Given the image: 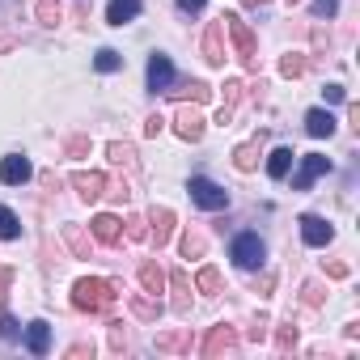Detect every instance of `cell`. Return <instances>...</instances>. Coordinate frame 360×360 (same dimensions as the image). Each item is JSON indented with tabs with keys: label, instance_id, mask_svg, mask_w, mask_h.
Listing matches in <instances>:
<instances>
[{
	"label": "cell",
	"instance_id": "obj_35",
	"mask_svg": "<svg viewBox=\"0 0 360 360\" xmlns=\"http://www.w3.org/2000/svg\"><path fill=\"white\" fill-rule=\"evenodd\" d=\"M335 13H339L335 0H314V18H335Z\"/></svg>",
	"mask_w": 360,
	"mask_h": 360
},
{
	"label": "cell",
	"instance_id": "obj_11",
	"mask_svg": "<svg viewBox=\"0 0 360 360\" xmlns=\"http://www.w3.org/2000/svg\"><path fill=\"white\" fill-rule=\"evenodd\" d=\"M233 343H238L233 326H225V322H221V326H212V330H208V339H204L200 356H208V360H212V356H221V352H233Z\"/></svg>",
	"mask_w": 360,
	"mask_h": 360
},
{
	"label": "cell",
	"instance_id": "obj_26",
	"mask_svg": "<svg viewBox=\"0 0 360 360\" xmlns=\"http://www.w3.org/2000/svg\"><path fill=\"white\" fill-rule=\"evenodd\" d=\"M94 68H98V72H119V68H123V56L110 51V47H102V51L94 56Z\"/></svg>",
	"mask_w": 360,
	"mask_h": 360
},
{
	"label": "cell",
	"instance_id": "obj_15",
	"mask_svg": "<svg viewBox=\"0 0 360 360\" xmlns=\"http://www.w3.org/2000/svg\"><path fill=\"white\" fill-rule=\"evenodd\" d=\"M140 0H110V5H106V22L110 26H127V22H136L140 18Z\"/></svg>",
	"mask_w": 360,
	"mask_h": 360
},
{
	"label": "cell",
	"instance_id": "obj_24",
	"mask_svg": "<svg viewBox=\"0 0 360 360\" xmlns=\"http://www.w3.org/2000/svg\"><path fill=\"white\" fill-rule=\"evenodd\" d=\"M233 165H238L242 174H250V169L259 165V144H238V148H233Z\"/></svg>",
	"mask_w": 360,
	"mask_h": 360
},
{
	"label": "cell",
	"instance_id": "obj_14",
	"mask_svg": "<svg viewBox=\"0 0 360 360\" xmlns=\"http://www.w3.org/2000/svg\"><path fill=\"white\" fill-rule=\"evenodd\" d=\"M148 225H153L148 238H153L157 246H165V242L174 238V212H169V208H153V212H148Z\"/></svg>",
	"mask_w": 360,
	"mask_h": 360
},
{
	"label": "cell",
	"instance_id": "obj_21",
	"mask_svg": "<svg viewBox=\"0 0 360 360\" xmlns=\"http://www.w3.org/2000/svg\"><path fill=\"white\" fill-rule=\"evenodd\" d=\"M140 284H144V292H153V297H157V292L165 288V271L148 259V263H140Z\"/></svg>",
	"mask_w": 360,
	"mask_h": 360
},
{
	"label": "cell",
	"instance_id": "obj_8",
	"mask_svg": "<svg viewBox=\"0 0 360 360\" xmlns=\"http://www.w3.org/2000/svg\"><path fill=\"white\" fill-rule=\"evenodd\" d=\"M301 242H305V246H330V242H335L330 221H322V217L305 212V217H301Z\"/></svg>",
	"mask_w": 360,
	"mask_h": 360
},
{
	"label": "cell",
	"instance_id": "obj_38",
	"mask_svg": "<svg viewBox=\"0 0 360 360\" xmlns=\"http://www.w3.org/2000/svg\"><path fill=\"white\" fill-rule=\"evenodd\" d=\"M144 131H148V136H161V131H165V119H161V115H148V119H144Z\"/></svg>",
	"mask_w": 360,
	"mask_h": 360
},
{
	"label": "cell",
	"instance_id": "obj_45",
	"mask_svg": "<svg viewBox=\"0 0 360 360\" xmlns=\"http://www.w3.org/2000/svg\"><path fill=\"white\" fill-rule=\"evenodd\" d=\"M326 276H335V280H343V276H347V263H326Z\"/></svg>",
	"mask_w": 360,
	"mask_h": 360
},
{
	"label": "cell",
	"instance_id": "obj_6",
	"mask_svg": "<svg viewBox=\"0 0 360 360\" xmlns=\"http://www.w3.org/2000/svg\"><path fill=\"white\" fill-rule=\"evenodd\" d=\"M326 169H330V157H322V153L301 157V169H297V178H292V191H309Z\"/></svg>",
	"mask_w": 360,
	"mask_h": 360
},
{
	"label": "cell",
	"instance_id": "obj_22",
	"mask_svg": "<svg viewBox=\"0 0 360 360\" xmlns=\"http://www.w3.org/2000/svg\"><path fill=\"white\" fill-rule=\"evenodd\" d=\"M238 102H242V81H225V106H221L217 123H229L233 110H238Z\"/></svg>",
	"mask_w": 360,
	"mask_h": 360
},
{
	"label": "cell",
	"instance_id": "obj_17",
	"mask_svg": "<svg viewBox=\"0 0 360 360\" xmlns=\"http://www.w3.org/2000/svg\"><path fill=\"white\" fill-rule=\"evenodd\" d=\"M26 347H30L34 356H47V347H51V326H47L43 318H34V322L26 326Z\"/></svg>",
	"mask_w": 360,
	"mask_h": 360
},
{
	"label": "cell",
	"instance_id": "obj_23",
	"mask_svg": "<svg viewBox=\"0 0 360 360\" xmlns=\"http://www.w3.org/2000/svg\"><path fill=\"white\" fill-rule=\"evenodd\" d=\"M13 238H22V221L13 217V208L0 204V242H13Z\"/></svg>",
	"mask_w": 360,
	"mask_h": 360
},
{
	"label": "cell",
	"instance_id": "obj_39",
	"mask_svg": "<svg viewBox=\"0 0 360 360\" xmlns=\"http://www.w3.org/2000/svg\"><path fill=\"white\" fill-rule=\"evenodd\" d=\"M301 292H305V305H318L322 301V284H305Z\"/></svg>",
	"mask_w": 360,
	"mask_h": 360
},
{
	"label": "cell",
	"instance_id": "obj_46",
	"mask_svg": "<svg viewBox=\"0 0 360 360\" xmlns=\"http://www.w3.org/2000/svg\"><path fill=\"white\" fill-rule=\"evenodd\" d=\"M246 5H250V9H259V5H267V0H246Z\"/></svg>",
	"mask_w": 360,
	"mask_h": 360
},
{
	"label": "cell",
	"instance_id": "obj_13",
	"mask_svg": "<svg viewBox=\"0 0 360 360\" xmlns=\"http://www.w3.org/2000/svg\"><path fill=\"white\" fill-rule=\"evenodd\" d=\"M169 288H174V305H169V309H174L178 318H187V314H191V280H187V271H174V276H169Z\"/></svg>",
	"mask_w": 360,
	"mask_h": 360
},
{
	"label": "cell",
	"instance_id": "obj_19",
	"mask_svg": "<svg viewBox=\"0 0 360 360\" xmlns=\"http://www.w3.org/2000/svg\"><path fill=\"white\" fill-rule=\"evenodd\" d=\"M305 131L318 136V140H330V136H335V115H330V110H309V115H305Z\"/></svg>",
	"mask_w": 360,
	"mask_h": 360
},
{
	"label": "cell",
	"instance_id": "obj_37",
	"mask_svg": "<svg viewBox=\"0 0 360 360\" xmlns=\"http://www.w3.org/2000/svg\"><path fill=\"white\" fill-rule=\"evenodd\" d=\"M322 98L335 106V102H343V98H347V89H343V85H326V89H322Z\"/></svg>",
	"mask_w": 360,
	"mask_h": 360
},
{
	"label": "cell",
	"instance_id": "obj_7",
	"mask_svg": "<svg viewBox=\"0 0 360 360\" xmlns=\"http://www.w3.org/2000/svg\"><path fill=\"white\" fill-rule=\"evenodd\" d=\"M72 187H77V195H81L85 204H94V200L106 195V174H98V169H77V174H72Z\"/></svg>",
	"mask_w": 360,
	"mask_h": 360
},
{
	"label": "cell",
	"instance_id": "obj_28",
	"mask_svg": "<svg viewBox=\"0 0 360 360\" xmlns=\"http://www.w3.org/2000/svg\"><path fill=\"white\" fill-rule=\"evenodd\" d=\"M64 238H68V246H72V255H77V259H85V255H89V242H85L81 225H64Z\"/></svg>",
	"mask_w": 360,
	"mask_h": 360
},
{
	"label": "cell",
	"instance_id": "obj_16",
	"mask_svg": "<svg viewBox=\"0 0 360 360\" xmlns=\"http://www.w3.org/2000/svg\"><path fill=\"white\" fill-rule=\"evenodd\" d=\"M89 229H94V238H98L102 246H115V242H119V217H110V212H98V217L89 221Z\"/></svg>",
	"mask_w": 360,
	"mask_h": 360
},
{
	"label": "cell",
	"instance_id": "obj_30",
	"mask_svg": "<svg viewBox=\"0 0 360 360\" xmlns=\"http://www.w3.org/2000/svg\"><path fill=\"white\" fill-rule=\"evenodd\" d=\"M204 250H208L204 233H183V255L187 259H204Z\"/></svg>",
	"mask_w": 360,
	"mask_h": 360
},
{
	"label": "cell",
	"instance_id": "obj_29",
	"mask_svg": "<svg viewBox=\"0 0 360 360\" xmlns=\"http://www.w3.org/2000/svg\"><path fill=\"white\" fill-rule=\"evenodd\" d=\"M110 161H119V165L136 169V148H131V144H123V140H115V144H110Z\"/></svg>",
	"mask_w": 360,
	"mask_h": 360
},
{
	"label": "cell",
	"instance_id": "obj_10",
	"mask_svg": "<svg viewBox=\"0 0 360 360\" xmlns=\"http://www.w3.org/2000/svg\"><path fill=\"white\" fill-rule=\"evenodd\" d=\"M225 22L217 18V22H208V34H204V60L212 64V68H221L225 64Z\"/></svg>",
	"mask_w": 360,
	"mask_h": 360
},
{
	"label": "cell",
	"instance_id": "obj_32",
	"mask_svg": "<svg viewBox=\"0 0 360 360\" xmlns=\"http://www.w3.org/2000/svg\"><path fill=\"white\" fill-rule=\"evenodd\" d=\"M195 284H200L204 292H221V271H217V267H204V271L195 276Z\"/></svg>",
	"mask_w": 360,
	"mask_h": 360
},
{
	"label": "cell",
	"instance_id": "obj_43",
	"mask_svg": "<svg viewBox=\"0 0 360 360\" xmlns=\"http://www.w3.org/2000/svg\"><path fill=\"white\" fill-rule=\"evenodd\" d=\"M178 9L183 13H204V0H178Z\"/></svg>",
	"mask_w": 360,
	"mask_h": 360
},
{
	"label": "cell",
	"instance_id": "obj_5",
	"mask_svg": "<svg viewBox=\"0 0 360 360\" xmlns=\"http://www.w3.org/2000/svg\"><path fill=\"white\" fill-rule=\"evenodd\" d=\"M30 178H34L30 157H22V153L0 157V183H5V187H22V183H30Z\"/></svg>",
	"mask_w": 360,
	"mask_h": 360
},
{
	"label": "cell",
	"instance_id": "obj_9",
	"mask_svg": "<svg viewBox=\"0 0 360 360\" xmlns=\"http://www.w3.org/2000/svg\"><path fill=\"white\" fill-rule=\"evenodd\" d=\"M169 85H174V64H169V56L153 51V60H148V89L153 94H165Z\"/></svg>",
	"mask_w": 360,
	"mask_h": 360
},
{
	"label": "cell",
	"instance_id": "obj_18",
	"mask_svg": "<svg viewBox=\"0 0 360 360\" xmlns=\"http://www.w3.org/2000/svg\"><path fill=\"white\" fill-rule=\"evenodd\" d=\"M165 94L178 98V102H187V98H191V102H208V98H212V89H208L204 81H178V85H169Z\"/></svg>",
	"mask_w": 360,
	"mask_h": 360
},
{
	"label": "cell",
	"instance_id": "obj_31",
	"mask_svg": "<svg viewBox=\"0 0 360 360\" xmlns=\"http://www.w3.org/2000/svg\"><path fill=\"white\" fill-rule=\"evenodd\" d=\"M280 72H284V77H301V72H305V56H297V51H288V56L280 60Z\"/></svg>",
	"mask_w": 360,
	"mask_h": 360
},
{
	"label": "cell",
	"instance_id": "obj_36",
	"mask_svg": "<svg viewBox=\"0 0 360 360\" xmlns=\"http://www.w3.org/2000/svg\"><path fill=\"white\" fill-rule=\"evenodd\" d=\"M9 284H13V267L0 263V305H5V297H9Z\"/></svg>",
	"mask_w": 360,
	"mask_h": 360
},
{
	"label": "cell",
	"instance_id": "obj_27",
	"mask_svg": "<svg viewBox=\"0 0 360 360\" xmlns=\"http://www.w3.org/2000/svg\"><path fill=\"white\" fill-rule=\"evenodd\" d=\"M39 22H43V26H60V22H64L60 0H39Z\"/></svg>",
	"mask_w": 360,
	"mask_h": 360
},
{
	"label": "cell",
	"instance_id": "obj_20",
	"mask_svg": "<svg viewBox=\"0 0 360 360\" xmlns=\"http://www.w3.org/2000/svg\"><path fill=\"white\" fill-rule=\"evenodd\" d=\"M292 148L288 144H280V148H271V157H267V174L276 178V183H280V178H288V169H292Z\"/></svg>",
	"mask_w": 360,
	"mask_h": 360
},
{
	"label": "cell",
	"instance_id": "obj_4",
	"mask_svg": "<svg viewBox=\"0 0 360 360\" xmlns=\"http://www.w3.org/2000/svg\"><path fill=\"white\" fill-rule=\"evenodd\" d=\"M191 200L200 204V208H208V212H221V208H229V191L221 187V183H212V178H191Z\"/></svg>",
	"mask_w": 360,
	"mask_h": 360
},
{
	"label": "cell",
	"instance_id": "obj_25",
	"mask_svg": "<svg viewBox=\"0 0 360 360\" xmlns=\"http://www.w3.org/2000/svg\"><path fill=\"white\" fill-rule=\"evenodd\" d=\"M131 309H136V318H144V322H157V314H161V301L148 292V297H131Z\"/></svg>",
	"mask_w": 360,
	"mask_h": 360
},
{
	"label": "cell",
	"instance_id": "obj_1",
	"mask_svg": "<svg viewBox=\"0 0 360 360\" xmlns=\"http://www.w3.org/2000/svg\"><path fill=\"white\" fill-rule=\"evenodd\" d=\"M72 305L85 309V314H102L115 305V284L110 280H98V276H85L72 284Z\"/></svg>",
	"mask_w": 360,
	"mask_h": 360
},
{
	"label": "cell",
	"instance_id": "obj_34",
	"mask_svg": "<svg viewBox=\"0 0 360 360\" xmlns=\"http://www.w3.org/2000/svg\"><path fill=\"white\" fill-rule=\"evenodd\" d=\"M157 347H161V352H178V347H187V335H161Z\"/></svg>",
	"mask_w": 360,
	"mask_h": 360
},
{
	"label": "cell",
	"instance_id": "obj_3",
	"mask_svg": "<svg viewBox=\"0 0 360 360\" xmlns=\"http://www.w3.org/2000/svg\"><path fill=\"white\" fill-rule=\"evenodd\" d=\"M229 259H233L238 267L255 271V267H263L267 246H263V238H259V233H238V238H233V246H229Z\"/></svg>",
	"mask_w": 360,
	"mask_h": 360
},
{
	"label": "cell",
	"instance_id": "obj_47",
	"mask_svg": "<svg viewBox=\"0 0 360 360\" xmlns=\"http://www.w3.org/2000/svg\"><path fill=\"white\" fill-rule=\"evenodd\" d=\"M288 5H301V0H288Z\"/></svg>",
	"mask_w": 360,
	"mask_h": 360
},
{
	"label": "cell",
	"instance_id": "obj_2",
	"mask_svg": "<svg viewBox=\"0 0 360 360\" xmlns=\"http://www.w3.org/2000/svg\"><path fill=\"white\" fill-rule=\"evenodd\" d=\"M221 22H225V30H229V34H233V43H238V60H242V64L255 72V68H259V47H255V34H250V26H246L238 13H225Z\"/></svg>",
	"mask_w": 360,
	"mask_h": 360
},
{
	"label": "cell",
	"instance_id": "obj_42",
	"mask_svg": "<svg viewBox=\"0 0 360 360\" xmlns=\"http://www.w3.org/2000/svg\"><path fill=\"white\" fill-rule=\"evenodd\" d=\"M127 233H131V238H148V229H144V221H140V217H131V221H127Z\"/></svg>",
	"mask_w": 360,
	"mask_h": 360
},
{
	"label": "cell",
	"instance_id": "obj_41",
	"mask_svg": "<svg viewBox=\"0 0 360 360\" xmlns=\"http://www.w3.org/2000/svg\"><path fill=\"white\" fill-rule=\"evenodd\" d=\"M292 343H297V326H280V347L288 352Z\"/></svg>",
	"mask_w": 360,
	"mask_h": 360
},
{
	"label": "cell",
	"instance_id": "obj_12",
	"mask_svg": "<svg viewBox=\"0 0 360 360\" xmlns=\"http://www.w3.org/2000/svg\"><path fill=\"white\" fill-rule=\"evenodd\" d=\"M174 131L183 136V140H200V136H204V115L191 110V106H183V110L174 115Z\"/></svg>",
	"mask_w": 360,
	"mask_h": 360
},
{
	"label": "cell",
	"instance_id": "obj_40",
	"mask_svg": "<svg viewBox=\"0 0 360 360\" xmlns=\"http://www.w3.org/2000/svg\"><path fill=\"white\" fill-rule=\"evenodd\" d=\"M267 326H271L267 318H255V326H250V339H255V343H259V339H267Z\"/></svg>",
	"mask_w": 360,
	"mask_h": 360
},
{
	"label": "cell",
	"instance_id": "obj_33",
	"mask_svg": "<svg viewBox=\"0 0 360 360\" xmlns=\"http://www.w3.org/2000/svg\"><path fill=\"white\" fill-rule=\"evenodd\" d=\"M0 339H9V343H18V339H22V326H18V318H13V314H0Z\"/></svg>",
	"mask_w": 360,
	"mask_h": 360
},
{
	"label": "cell",
	"instance_id": "obj_44",
	"mask_svg": "<svg viewBox=\"0 0 360 360\" xmlns=\"http://www.w3.org/2000/svg\"><path fill=\"white\" fill-rule=\"evenodd\" d=\"M85 148H89V140H85V136H72V140H68V153H85Z\"/></svg>",
	"mask_w": 360,
	"mask_h": 360
}]
</instances>
